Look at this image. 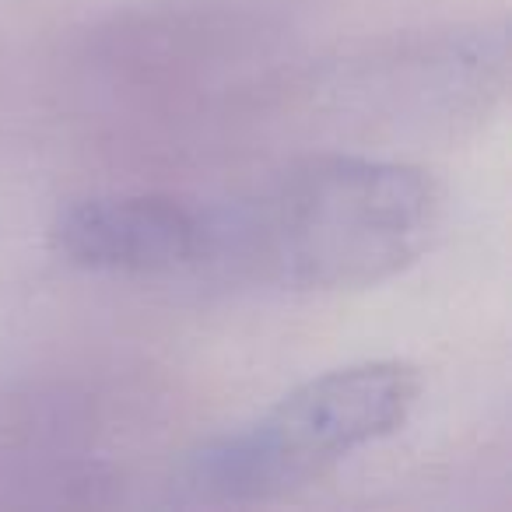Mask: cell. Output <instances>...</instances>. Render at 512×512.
I'll use <instances>...</instances> for the list:
<instances>
[{"mask_svg":"<svg viewBox=\"0 0 512 512\" xmlns=\"http://www.w3.org/2000/svg\"><path fill=\"white\" fill-rule=\"evenodd\" d=\"M418 397V369L393 358L320 372L256 421L193 446L176 467V491L204 505L295 495L355 449L400 432Z\"/></svg>","mask_w":512,"mask_h":512,"instance_id":"7a4b0ae2","label":"cell"},{"mask_svg":"<svg viewBox=\"0 0 512 512\" xmlns=\"http://www.w3.org/2000/svg\"><path fill=\"white\" fill-rule=\"evenodd\" d=\"M57 260L92 274L165 278L204 271L211 246V207L169 193H106L64 204L50 221Z\"/></svg>","mask_w":512,"mask_h":512,"instance_id":"3957f363","label":"cell"},{"mask_svg":"<svg viewBox=\"0 0 512 512\" xmlns=\"http://www.w3.org/2000/svg\"><path fill=\"white\" fill-rule=\"evenodd\" d=\"M442 218L432 172L365 155L288 165L211 207L207 264L285 292H358L418 264Z\"/></svg>","mask_w":512,"mask_h":512,"instance_id":"6da1fadb","label":"cell"}]
</instances>
